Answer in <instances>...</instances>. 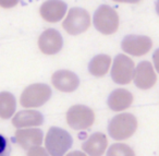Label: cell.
<instances>
[{"instance_id": "6da1fadb", "label": "cell", "mask_w": 159, "mask_h": 156, "mask_svg": "<svg viewBox=\"0 0 159 156\" xmlns=\"http://www.w3.org/2000/svg\"><path fill=\"white\" fill-rule=\"evenodd\" d=\"M136 129L137 120L132 114H121L113 117L108 127L110 136L117 141L131 138Z\"/></svg>"}, {"instance_id": "7a4b0ae2", "label": "cell", "mask_w": 159, "mask_h": 156, "mask_svg": "<svg viewBox=\"0 0 159 156\" xmlns=\"http://www.w3.org/2000/svg\"><path fill=\"white\" fill-rule=\"evenodd\" d=\"M94 25L102 34L110 35L119 29V16L109 6H100L94 13Z\"/></svg>"}, {"instance_id": "3957f363", "label": "cell", "mask_w": 159, "mask_h": 156, "mask_svg": "<svg viewBox=\"0 0 159 156\" xmlns=\"http://www.w3.org/2000/svg\"><path fill=\"white\" fill-rule=\"evenodd\" d=\"M72 143L70 134L60 128H50L45 139L46 149L50 155H63L72 146Z\"/></svg>"}, {"instance_id": "277c9868", "label": "cell", "mask_w": 159, "mask_h": 156, "mask_svg": "<svg viewBox=\"0 0 159 156\" xmlns=\"http://www.w3.org/2000/svg\"><path fill=\"white\" fill-rule=\"evenodd\" d=\"M64 31L70 35H79L84 33L91 26V17L89 12L81 8H72L63 21Z\"/></svg>"}, {"instance_id": "5b68a950", "label": "cell", "mask_w": 159, "mask_h": 156, "mask_svg": "<svg viewBox=\"0 0 159 156\" xmlns=\"http://www.w3.org/2000/svg\"><path fill=\"white\" fill-rule=\"evenodd\" d=\"M51 96V90L46 84H32L21 95V105L25 108L39 107L47 103Z\"/></svg>"}, {"instance_id": "8992f818", "label": "cell", "mask_w": 159, "mask_h": 156, "mask_svg": "<svg viewBox=\"0 0 159 156\" xmlns=\"http://www.w3.org/2000/svg\"><path fill=\"white\" fill-rule=\"evenodd\" d=\"M95 120V114L91 108L83 105H75L66 112V122L74 130H86Z\"/></svg>"}, {"instance_id": "52a82bcc", "label": "cell", "mask_w": 159, "mask_h": 156, "mask_svg": "<svg viewBox=\"0 0 159 156\" xmlns=\"http://www.w3.org/2000/svg\"><path fill=\"white\" fill-rule=\"evenodd\" d=\"M134 62L125 55H118L113 60L111 78L118 84H129L134 77Z\"/></svg>"}, {"instance_id": "ba28073f", "label": "cell", "mask_w": 159, "mask_h": 156, "mask_svg": "<svg viewBox=\"0 0 159 156\" xmlns=\"http://www.w3.org/2000/svg\"><path fill=\"white\" fill-rule=\"evenodd\" d=\"M121 47L123 51L131 56L141 57L148 53L152 47V42L148 36L129 35L122 40Z\"/></svg>"}, {"instance_id": "9c48e42d", "label": "cell", "mask_w": 159, "mask_h": 156, "mask_svg": "<svg viewBox=\"0 0 159 156\" xmlns=\"http://www.w3.org/2000/svg\"><path fill=\"white\" fill-rule=\"evenodd\" d=\"M62 36L57 30H46L38 38V47L45 55H55L59 53L62 48Z\"/></svg>"}, {"instance_id": "30bf717a", "label": "cell", "mask_w": 159, "mask_h": 156, "mask_svg": "<svg viewBox=\"0 0 159 156\" xmlns=\"http://www.w3.org/2000/svg\"><path fill=\"white\" fill-rule=\"evenodd\" d=\"M134 83L141 90H149L156 84L157 77L152 64L148 61H142L137 64L134 71Z\"/></svg>"}, {"instance_id": "8fae6325", "label": "cell", "mask_w": 159, "mask_h": 156, "mask_svg": "<svg viewBox=\"0 0 159 156\" xmlns=\"http://www.w3.org/2000/svg\"><path fill=\"white\" fill-rule=\"evenodd\" d=\"M51 82L58 91L64 93L73 92L76 90L80 84L77 75L68 70H60L55 72L51 78Z\"/></svg>"}, {"instance_id": "7c38bea8", "label": "cell", "mask_w": 159, "mask_h": 156, "mask_svg": "<svg viewBox=\"0 0 159 156\" xmlns=\"http://www.w3.org/2000/svg\"><path fill=\"white\" fill-rule=\"evenodd\" d=\"M66 12V5L60 0H47L40 6L39 13L47 22L56 23L64 17Z\"/></svg>"}, {"instance_id": "4fadbf2b", "label": "cell", "mask_w": 159, "mask_h": 156, "mask_svg": "<svg viewBox=\"0 0 159 156\" xmlns=\"http://www.w3.org/2000/svg\"><path fill=\"white\" fill-rule=\"evenodd\" d=\"M16 140L21 147L32 151L43 142V132L39 129H25L16 132Z\"/></svg>"}, {"instance_id": "5bb4252c", "label": "cell", "mask_w": 159, "mask_h": 156, "mask_svg": "<svg viewBox=\"0 0 159 156\" xmlns=\"http://www.w3.org/2000/svg\"><path fill=\"white\" fill-rule=\"evenodd\" d=\"M44 121L43 115L36 110L19 111L12 119V125L16 128H29L40 125Z\"/></svg>"}, {"instance_id": "9a60e30c", "label": "cell", "mask_w": 159, "mask_h": 156, "mask_svg": "<svg viewBox=\"0 0 159 156\" xmlns=\"http://www.w3.org/2000/svg\"><path fill=\"white\" fill-rule=\"evenodd\" d=\"M133 95L128 90L119 88L113 91L108 98V106L113 111L125 110L132 105Z\"/></svg>"}, {"instance_id": "2e32d148", "label": "cell", "mask_w": 159, "mask_h": 156, "mask_svg": "<svg viewBox=\"0 0 159 156\" xmlns=\"http://www.w3.org/2000/svg\"><path fill=\"white\" fill-rule=\"evenodd\" d=\"M108 141L105 134L94 133L83 144V149L89 155H102L106 151Z\"/></svg>"}, {"instance_id": "e0dca14e", "label": "cell", "mask_w": 159, "mask_h": 156, "mask_svg": "<svg viewBox=\"0 0 159 156\" xmlns=\"http://www.w3.org/2000/svg\"><path fill=\"white\" fill-rule=\"evenodd\" d=\"M111 64V58L107 55H98L89 62V70L94 77H104L108 72Z\"/></svg>"}, {"instance_id": "ac0fdd59", "label": "cell", "mask_w": 159, "mask_h": 156, "mask_svg": "<svg viewBox=\"0 0 159 156\" xmlns=\"http://www.w3.org/2000/svg\"><path fill=\"white\" fill-rule=\"evenodd\" d=\"M16 111V98L11 93H0V118L8 119Z\"/></svg>"}, {"instance_id": "d6986e66", "label": "cell", "mask_w": 159, "mask_h": 156, "mask_svg": "<svg viewBox=\"0 0 159 156\" xmlns=\"http://www.w3.org/2000/svg\"><path fill=\"white\" fill-rule=\"evenodd\" d=\"M108 155H134V152L125 144H115L109 149Z\"/></svg>"}, {"instance_id": "ffe728a7", "label": "cell", "mask_w": 159, "mask_h": 156, "mask_svg": "<svg viewBox=\"0 0 159 156\" xmlns=\"http://www.w3.org/2000/svg\"><path fill=\"white\" fill-rule=\"evenodd\" d=\"M6 154H9V145L7 139L0 134V156Z\"/></svg>"}, {"instance_id": "44dd1931", "label": "cell", "mask_w": 159, "mask_h": 156, "mask_svg": "<svg viewBox=\"0 0 159 156\" xmlns=\"http://www.w3.org/2000/svg\"><path fill=\"white\" fill-rule=\"evenodd\" d=\"M19 0H0V7L2 8H12L16 6Z\"/></svg>"}, {"instance_id": "7402d4cb", "label": "cell", "mask_w": 159, "mask_h": 156, "mask_svg": "<svg viewBox=\"0 0 159 156\" xmlns=\"http://www.w3.org/2000/svg\"><path fill=\"white\" fill-rule=\"evenodd\" d=\"M152 61H154V66H155V68H156L157 72L159 73V48L157 49L154 53V55H152Z\"/></svg>"}, {"instance_id": "603a6c76", "label": "cell", "mask_w": 159, "mask_h": 156, "mask_svg": "<svg viewBox=\"0 0 159 156\" xmlns=\"http://www.w3.org/2000/svg\"><path fill=\"white\" fill-rule=\"evenodd\" d=\"M116 2H121V3H137L141 0H113Z\"/></svg>"}, {"instance_id": "cb8c5ba5", "label": "cell", "mask_w": 159, "mask_h": 156, "mask_svg": "<svg viewBox=\"0 0 159 156\" xmlns=\"http://www.w3.org/2000/svg\"><path fill=\"white\" fill-rule=\"evenodd\" d=\"M156 12L159 16V0H157V2H156Z\"/></svg>"}]
</instances>
